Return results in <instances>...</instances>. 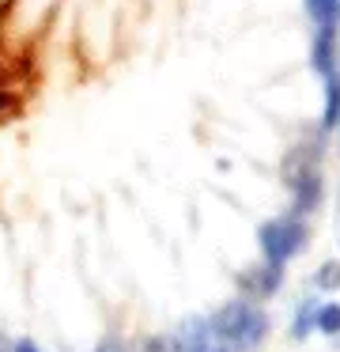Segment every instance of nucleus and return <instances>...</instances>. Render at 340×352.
<instances>
[{
    "label": "nucleus",
    "instance_id": "obj_1",
    "mask_svg": "<svg viewBox=\"0 0 340 352\" xmlns=\"http://www.w3.org/2000/svg\"><path fill=\"white\" fill-rule=\"evenodd\" d=\"M212 329H216L219 341H223L231 352H253L257 344L264 341V329H269V322H264V314L257 311V307L227 303V307H219V311H216Z\"/></svg>",
    "mask_w": 340,
    "mask_h": 352
},
{
    "label": "nucleus",
    "instance_id": "obj_2",
    "mask_svg": "<svg viewBox=\"0 0 340 352\" xmlns=\"http://www.w3.org/2000/svg\"><path fill=\"white\" fill-rule=\"evenodd\" d=\"M302 243H306L302 220H272L261 228V250L269 258V265H276V269H284V261L295 258L302 250Z\"/></svg>",
    "mask_w": 340,
    "mask_h": 352
},
{
    "label": "nucleus",
    "instance_id": "obj_3",
    "mask_svg": "<svg viewBox=\"0 0 340 352\" xmlns=\"http://www.w3.org/2000/svg\"><path fill=\"white\" fill-rule=\"evenodd\" d=\"M181 341H185V352H231L223 341H219L216 329H212V322H204V318L185 322V333H181Z\"/></svg>",
    "mask_w": 340,
    "mask_h": 352
},
{
    "label": "nucleus",
    "instance_id": "obj_4",
    "mask_svg": "<svg viewBox=\"0 0 340 352\" xmlns=\"http://www.w3.org/2000/svg\"><path fill=\"white\" fill-rule=\"evenodd\" d=\"M314 69L325 80L337 76V27H317L314 34Z\"/></svg>",
    "mask_w": 340,
    "mask_h": 352
},
{
    "label": "nucleus",
    "instance_id": "obj_5",
    "mask_svg": "<svg viewBox=\"0 0 340 352\" xmlns=\"http://www.w3.org/2000/svg\"><path fill=\"white\" fill-rule=\"evenodd\" d=\"M306 12L314 27H337L340 23V0H306Z\"/></svg>",
    "mask_w": 340,
    "mask_h": 352
},
{
    "label": "nucleus",
    "instance_id": "obj_6",
    "mask_svg": "<svg viewBox=\"0 0 340 352\" xmlns=\"http://www.w3.org/2000/svg\"><path fill=\"white\" fill-rule=\"evenodd\" d=\"M340 122V76L325 80V129Z\"/></svg>",
    "mask_w": 340,
    "mask_h": 352
},
{
    "label": "nucleus",
    "instance_id": "obj_7",
    "mask_svg": "<svg viewBox=\"0 0 340 352\" xmlns=\"http://www.w3.org/2000/svg\"><path fill=\"white\" fill-rule=\"evenodd\" d=\"M317 329L329 337L340 333V303H325L321 311H317Z\"/></svg>",
    "mask_w": 340,
    "mask_h": 352
},
{
    "label": "nucleus",
    "instance_id": "obj_8",
    "mask_svg": "<svg viewBox=\"0 0 340 352\" xmlns=\"http://www.w3.org/2000/svg\"><path fill=\"white\" fill-rule=\"evenodd\" d=\"M317 280H321L325 288H337V284H340V265H325V269H321V276H317Z\"/></svg>",
    "mask_w": 340,
    "mask_h": 352
},
{
    "label": "nucleus",
    "instance_id": "obj_9",
    "mask_svg": "<svg viewBox=\"0 0 340 352\" xmlns=\"http://www.w3.org/2000/svg\"><path fill=\"white\" fill-rule=\"evenodd\" d=\"M19 352H38V349H30V344H19Z\"/></svg>",
    "mask_w": 340,
    "mask_h": 352
},
{
    "label": "nucleus",
    "instance_id": "obj_10",
    "mask_svg": "<svg viewBox=\"0 0 340 352\" xmlns=\"http://www.w3.org/2000/svg\"><path fill=\"white\" fill-rule=\"evenodd\" d=\"M4 107H8V99H4V95H0V114H4Z\"/></svg>",
    "mask_w": 340,
    "mask_h": 352
}]
</instances>
